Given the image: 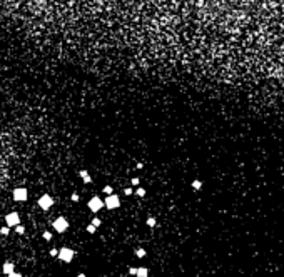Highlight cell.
I'll return each mask as SVG.
<instances>
[{
	"mask_svg": "<svg viewBox=\"0 0 284 277\" xmlns=\"http://www.w3.org/2000/svg\"><path fill=\"white\" fill-rule=\"evenodd\" d=\"M52 227H54L55 232L64 234V232L69 229V220H67L65 217H57V219L54 220V224H52Z\"/></svg>",
	"mask_w": 284,
	"mask_h": 277,
	"instance_id": "1",
	"label": "cell"
},
{
	"mask_svg": "<svg viewBox=\"0 0 284 277\" xmlns=\"http://www.w3.org/2000/svg\"><path fill=\"white\" fill-rule=\"evenodd\" d=\"M38 207L42 210H49L52 206H54V197L52 195H49V194H44V195H40L38 197Z\"/></svg>",
	"mask_w": 284,
	"mask_h": 277,
	"instance_id": "2",
	"label": "cell"
},
{
	"mask_svg": "<svg viewBox=\"0 0 284 277\" xmlns=\"http://www.w3.org/2000/svg\"><path fill=\"white\" fill-rule=\"evenodd\" d=\"M12 195H13V200L25 202L27 199H29V190H27L25 187H17V189H13Z\"/></svg>",
	"mask_w": 284,
	"mask_h": 277,
	"instance_id": "3",
	"label": "cell"
},
{
	"mask_svg": "<svg viewBox=\"0 0 284 277\" xmlns=\"http://www.w3.org/2000/svg\"><path fill=\"white\" fill-rule=\"evenodd\" d=\"M104 202H105V207L110 209V210L117 209V207L120 206V199H119V195H115V194H109Z\"/></svg>",
	"mask_w": 284,
	"mask_h": 277,
	"instance_id": "4",
	"label": "cell"
},
{
	"mask_svg": "<svg viewBox=\"0 0 284 277\" xmlns=\"http://www.w3.org/2000/svg\"><path fill=\"white\" fill-rule=\"evenodd\" d=\"M87 206H89V209L92 210V212H99V210H100L102 207H105V202L102 200L100 197L94 195V197L89 200V204H87Z\"/></svg>",
	"mask_w": 284,
	"mask_h": 277,
	"instance_id": "5",
	"label": "cell"
},
{
	"mask_svg": "<svg viewBox=\"0 0 284 277\" xmlns=\"http://www.w3.org/2000/svg\"><path fill=\"white\" fill-rule=\"evenodd\" d=\"M74 256H75V252H74L72 249H69V247L59 249V259L62 260V262H70V260L74 259Z\"/></svg>",
	"mask_w": 284,
	"mask_h": 277,
	"instance_id": "6",
	"label": "cell"
},
{
	"mask_svg": "<svg viewBox=\"0 0 284 277\" xmlns=\"http://www.w3.org/2000/svg\"><path fill=\"white\" fill-rule=\"evenodd\" d=\"M5 224L9 227H17L20 224V215L18 212H10V214L5 215Z\"/></svg>",
	"mask_w": 284,
	"mask_h": 277,
	"instance_id": "7",
	"label": "cell"
},
{
	"mask_svg": "<svg viewBox=\"0 0 284 277\" xmlns=\"http://www.w3.org/2000/svg\"><path fill=\"white\" fill-rule=\"evenodd\" d=\"M129 272H131L132 276H137V277H147L149 276V270L145 267H137V269L131 267L129 269Z\"/></svg>",
	"mask_w": 284,
	"mask_h": 277,
	"instance_id": "8",
	"label": "cell"
},
{
	"mask_svg": "<svg viewBox=\"0 0 284 277\" xmlns=\"http://www.w3.org/2000/svg\"><path fill=\"white\" fill-rule=\"evenodd\" d=\"M2 272L7 274V276L12 274V272H15V264H13V262H9V260L4 262V265H2Z\"/></svg>",
	"mask_w": 284,
	"mask_h": 277,
	"instance_id": "9",
	"label": "cell"
},
{
	"mask_svg": "<svg viewBox=\"0 0 284 277\" xmlns=\"http://www.w3.org/2000/svg\"><path fill=\"white\" fill-rule=\"evenodd\" d=\"M79 175H80V179H82L84 184H90V182H92V177H90V174L87 172L85 169H82L80 172H79Z\"/></svg>",
	"mask_w": 284,
	"mask_h": 277,
	"instance_id": "10",
	"label": "cell"
},
{
	"mask_svg": "<svg viewBox=\"0 0 284 277\" xmlns=\"http://www.w3.org/2000/svg\"><path fill=\"white\" fill-rule=\"evenodd\" d=\"M192 189L194 190H199V189H202V182L199 180V179H195V180H192Z\"/></svg>",
	"mask_w": 284,
	"mask_h": 277,
	"instance_id": "11",
	"label": "cell"
},
{
	"mask_svg": "<svg viewBox=\"0 0 284 277\" xmlns=\"http://www.w3.org/2000/svg\"><path fill=\"white\" fill-rule=\"evenodd\" d=\"M0 234H2V235H9V234H10V227H9V225L2 227V229H0Z\"/></svg>",
	"mask_w": 284,
	"mask_h": 277,
	"instance_id": "12",
	"label": "cell"
},
{
	"mask_svg": "<svg viewBox=\"0 0 284 277\" xmlns=\"http://www.w3.org/2000/svg\"><path fill=\"white\" fill-rule=\"evenodd\" d=\"M15 232H17V234H20V235H22V234H25V227L18 224V225L15 227Z\"/></svg>",
	"mask_w": 284,
	"mask_h": 277,
	"instance_id": "13",
	"label": "cell"
},
{
	"mask_svg": "<svg viewBox=\"0 0 284 277\" xmlns=\"http://www.w3.org/2000/svg\"><path fill=\"white\" fill-rule=\"evenodd\" d=\"M156 224H157V220H156L154 217H149V219H147V225H149V227H156Z\"/></svg>",
	"mask_w": 284,
	"mask_h": 277,
	"instance_id": "14",
	"label": "cell"
},
{
	"mask_svg": "<svg viewBox=\"0 0 284 277\" xmlns=\"http://www.w3.org/2000/svg\"><path fill=\"white\" fill-rule=\"evenodd\" d=\"M104 194H107V195H109V194H114L112 185H105V187H104Z\"/></svg>",
	"mask_w": 284,
	"mask_h": 277,
	"instance_id": "15",
	"label": "cell"
},
{
	"mask_svg": "<svg viewBox=\"0 0 284 277\" xmlns=\"http://www.w3.org/2000/svg\"><path fill=\"white\" fill-rule=\"evenodd\" d=\"M136 195H137V197H144V195H145V190L142 189V187H139V189L136 190Z\"/></svg>",
	"mask_w": 284,
	"mask_h": 277,
	"instance_id": "16",
	"label": "cell"
},
{
	"mask_svg": "<svg viewBox=\"0 0 284 277\" xmlns=\"http://www.w3.org/2000/svg\"><path fill=\"white\" fill-rule=\"evenodd\" d=\"M95 229H97V227L94 225L92 222H90L89 225H87V232H89V234H94V232H95Z\"/></svg>",
	"mask_w": 284,
	"mask_h": 277,
	"instance_id": "17",
	"label": "cell"
},
{
	"mask_svg": "<svg viewBox=\"0 0 284 277\" xmlns=\"http://www.w3.org/2000/svg\"><path fill=\"white\" fill-rule=\"evenodd\" d=\"M42 237H44V239H45V240H52V232L45 231V232H44V234H42Z\"/></svg>",
	"mask_w": 284,
	"mask_h": 277,
	"instance_id": "18",
	"label": "cell"
},
{
	"mask_svg": "<svg viewBox=\"0 0 284 277\" xmlns=\"http://www.w3.org/2000/svg\"><path fill=\"white\" fill-rule=\"evenodd\" d=\"M70 199H72V202H79V200H80V195H79V194H75V192H74L72 195H70Z\"/></svg>",
	"mask_w": 284,
	"mask_h": 277,
	"instance_id": "19",
	"label": "cell"
},
{
	"mask_svg": "<svg viewBox=\"0 0 284 277\" xmlns=\"http://www.w3.org/2000/svg\"><path fill=\"white\" fill-rule=\"evenodd\" d=\"M136 256L144 257V256H145V250H144V249H137V250H136Z\"/></svg>",
	"mask_w": 284,
	"mask_h": 277,
	"instance_id": "20",
	"label": "cell"
},
{
	"mask_svg": "<svg viewBox=\"0 0 284 277\" xmlns=\"http://www.w3.org/2000/svg\"><path fill=\"white\" fill-rule=\"evenodd\" d=\"M92 224H94V225H95V227H100L102 220H100V219H92Z\"/></svg>",
	"mask_w": 284,
	"mask_h": 277,
	"instance_id": "21",
	"label": "cell"
},
{
	"mask_svg": "<svg viewBox=\"0 0 284 277\" xmlns=\"http://www.w3.org/2000/svg\"><path fill=\"white\" fill-rule=\"evenodd\" d=\"M134 194V190L131 189V187H127V189H124V195H132Z\"/></svg>",
	"mask_w": 284,
	"mask_h": 277,
	"instance_id": "22",
	"label": "cell"
},
{
	"mask_svg": "<svg viewBox=\"0 0 284 277\" xmlns=\"http://www.w3.org/2000/svg\"><path fill=\"white\" fill-rule=\"evenodd\" d=\"M50 256H52V257H59V250H57V249H52V250H50Z\"/></svg>",
	"mask_w": 284,
	"mask_h": 277,
	"instance_id": "23",
	"label": "cell"
},
{
	"mask_svg": "<svg viewBox=\"0 0 284 277\" xmlns=\"http://www.w3.org/2000/svg\"><path fill=\"white\" fill-rule=\"evenodd\" d=\"M139 182H140V180H139V179H137V177H136V179H132V180H131V184L134 185V187H137V185H139Z\"/></svg>",
	"mask_w": 284,
	"mask_h": 277,
	"instance_id": "24",
	"label": "cell"
},
{
	"mask_svg": "<svg viewBox=\"0 0 284 277\" xmlns=\"http://www.w3.org/2000/svg\"><path fill=\"white\" fill-rule=\"evenodd\" d=\"M7 277H22V274H18V272H12V274H9Z\"/></svg>",
	"mask_w": 284,
	"mask_h": 277,
	"instance_id": "25",
	"label": "cell"
},
{
	"mask_svg": "<svg viewBox=\"0 0 284 277\" xmlns=\"http://www.w3.org/2000/svg\"><path fill=\"white\" fill-rule=\"evenodd\" d=\"M136 167H137V169H144V164H142V162H137Z\"/></svg>",
	"mask_w": 284,
	"mask_h": 277,
	"instance_id": "26",
	"label": "cell"
},
{
	"mask_svg": "<svg viewBox=\"0 0 284 277\" xmlns=\"http://www.w3.org/2000/svg\"><path fill=\"white\" fill-rule=\"evenodd\" d=\"M77 277H87V276H85V274H79Z\"/></svg>",
	"mask_w": 284,
	"mask_h": 277,
	"instance_id": "27",
	"label": "cell"
}]
</instances>
